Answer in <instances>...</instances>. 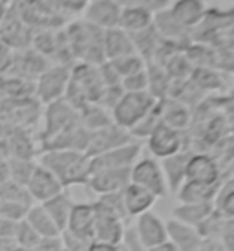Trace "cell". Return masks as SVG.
<instances>
[{"label":"cell","instance_id":"5bb4252c","mask_svg":"<svg viewBox=\"0 0 234 251\" xmlns=\"http://www.w3.org/2000/svg\"><path fill=\"white\" fill-rule=\"evenodd\" d=\"M84 22H88L95 28L108 31L119 28L121 21V7L112 0H88L84 6Z\"/></svg>","mask_w":234,"mask_h":251},{"label":"cell","instance_id":"8992f818","mask_svg":"<svg viewBox=\"0 0 234 251\" xmlns=\"http://www.w3.org/2000/svg\"><path fill=\"white\" fill-rule=\"evenodd\" d=\"M11 9L28 28L51 29L64 22L61 15H57L44 0H15Z\"/></svg>","mask_w":234,"mask_h":251},{"label":"cell","instance_id":"603a6c76","mask_svg":"<svg viewBox=\"0 0 234 251\" xmlns=\"http://www.w3.org/2000/svg\"><path fill=\"white\" fill-rule=\"evenodd\" d=\"M221 183H194V181H183V185L178 189L179 203H214L216 196L220 193Z\"/></svg>","mask_w":234,"mask_h":251},{"label":"cell","instance_id":"f6af8a7d","mask_svg":"<svg viewBox=\"0 0 234 251\" xmlns=\"http://www.w3.org/2000/svg\"><path fill=\"white\" fill-rule=\"evenodd\" d=\"M146 251H178V248H176L170 240H165V242L154 246V248H150V250H146Z\"/></svg>","mask_w":234,"mask_h":251},{"label":"cell","instance_id":"3957f363","mask_svg":"<svg viewBox=\"0 0 234 251\" xmlns=\"http://www.w3.org/2000/svg\"><path fill=\"white\" fill-rule=\"evenodd\" d=\"M104 90V84L99 75V68L92 64H77L71 68L70 74V83L64 94V99L68 101L73 108H81L90 103H97L101 94Z\"/></svg>","mask_w":234,"mask_h":251},{"label":"cell","instance_id":"4316f807","mask_svg":"<svg viewBox=\"0 0 234 251\" xmlns=\"http://www.w3.org/2000/svg\"><path fill=\"white\" fill-rule=\"evenodd\" d=\"M42 205H44V209L48 211V215L53 218V222L57 224V227L61 229V233H64V231H66V226H68L70 215H71V209H73V205H75L71 195L64 189L62 193L53 196L48 202H44Z\"/></svg>","mask_w":234,"mask_h":251},{"label":"cell","instance_id":"7402d4cb","mask_svg":"<svg viewBox=\"0 0 234 251\" xmlns=\"http://www.w3.org/2000/svg\"><path fill=\"white\" fill-rule=\"evenodd\" d=\"M103 50H104V59H106V61H116V59H121V57L136 53V48H134L130 33H126V31L121 28H114V29L104 31Z\"/></svg>","mask_w":234,"mask_h":251},{"label":"cell","instance_id":"30bf717a","mask_svg":"<svg viewBox=\"0 0 234 251\" xmlns=\"http://www.w3.org/2000/svg\"><path fill=\"white\" fill-rule=\"evenodd\" d=\"M94 213H95V226H94V240L110 242V244L121 246L124 237V220L116 213L104 209L103 205L92 202Z\"/></svg>","mask_w":234,"mask_h":251},{"label":"cell","instance_id":"60d3db41","mask_svg":"<svg viewBox=\"0 0 234 251\" xmlns=\"http://www.w3.org/2000/svg\"><path fill=\"white\" fill-rule=\"evenodd\" d=\"M172 0H139V6L145 7L146 11H150L152 15H158L161 11L170 9Z\"/></svg>","mask_w":234,"mask_h":251},{"label":"cell","instance_id":"83f0119b","mask_svg":"<svg viewBox=\"0 0 234 251\" xmlns=\"http://www.w3.org/2000/svg\"><path fill=\"white\" fill-rule=\"evenodd\" d=\"M154 24V15L146 11L141 6H130L121 9V21H119V28L124 29L126 33H139L143 29L150 28Z\"/></svg>","mask_w":234,"mask_h":251},{"label":"cell","instance_id":"7bdbcfd3","mask_svg":"<svg viewBox=\"0 0 234 251\" xmlns=\"http://www.w3.org/2000/svg\"><path fill=\"white\" fill-rule=\"evenodd\" d=\"M194 251H227L218 238H201V242Z\"/></svg>","mask_w":234,"mask_h":251},{"label":"cell","instance_id":"9a60e30c","mask_svg":"<svg viewBox=\"0 0 234 251\" xmlns=\"http://www.w3.org/2000/svg\"><path fill=\"white\" fill-rule=\"evenodd\" d=\"M26 189H28V193H29V196H31L33 203L48 202L53 196H57L59 193L64 191L59 178H57L53 173H49L46 167L39 165V163H37V167H35L31 178H29L28 183H26Z\"/></svg>","mask_w":234,"mask_h":251},{"label":"cell","instance_id":"e575fe53","mask_svg":"<svg viewBox=\"0 0 234 251\" xmlns=\"http://www.w3.org/2000/svg\"><path fill=\"white\" fill-rule=\"evenodd\" d=\"M39 240H41V235H39L26 220H21L19 226H17V231H15V238H13L15 244L33 250L35 246L39 244Z\"/></svg>","mask_w":234,"mask_h":251},{"label":"cell","instance_id":"ab89813d","mask_svg":"<svg viewBox=\"0 0 234 251\" xmlns=\"http://www.w3.org/2000/svg\"><path fill=\"white\" fill-rule=\"evenodd\" d=\"M33 251H64L62 235H59V237L41 238V240H39V244L33 248Z\"/></svg>","mask_w":234,"mask_h":251},{"label":"cell","instance_id":"484cf974","mask_svg":"<svg viewBox=\"0 0 234 251\" xmlns=\"http://www.w3.org/2000/svg\"><path fill=\"white\" fill-rule=\"evenodd\" d=\"M24 220L41 235V238L59 237V235H62L61 229L57 227V224L53 222V218L48 215V211L44 209L42 203H33L31 207H28Z\"/></svg>","mask_w":234,"mask_h":251},{"label":"cell","instance_id":"8fae6325","mask_svg":"<svg viewBox=\"0 0 234 251\" xmlns=\"http://www.w3.org/2000/svg\"><path fill=\"white\" fill-rule=\"evenodd\" d=\"M141 145L138 141H130L126 145L116 147L108 152L90 158L92 160V173L101 169H130L139 160Z\"/></svg>","mask_w":234,"mask_h":251},{"label":"cell","instance_id":"ee69618b","mask_svg":"<svg viewBox=\"0 0 234 251\" xmlns=\"http://www.w3.org/2000/svg\"><path fill=\"white\" fill-rule=\"evenodd\" d=\"M9 180V158L0 152V183Z\"/></svg>","mask_w":234,"mask_h":251},{"label":"cell","instance_id":"816d5d0a","mask_svg":"<svg viewBox=\"0 0 234 251\" xmlns=\"http://www.w3.org/2000/svg\"><path fill=\"white\" fill-rule=\"evenodd\" d=\"M119 251H128V250H124V248H123V246H121V250H119Z\"/></svg>","mask_w":234,"mask_h":251},{"label":"cell","instance_id":"bcb514c9","mask_svg":"<svg viewBox=\"0 0 234 251\" xmlns=\"http://www.w3.org/2000/svg\"><path fill=\"white\" fill-rule=\"evenodd\" d=\"M9 61H11L9 59V50L0 42V68H4L6 64H9Z\"/></svg>","mask_w":234,"mask_h":251},{"label":"cell","instance_id":"d590c367","mask_svg":"<svg viewBox=\"0 0 234 251\" xmlns=\"http://www.w3.org/2000/svg\"><path fill=\"white\" fill-rule=\"evenodd\" d=\"M163 123L172 128H178V130H183L188 123V112L183 108L181 105H176L172 108L168 106H163Z\"/></svg>","mask_w":234,"mask_h":251},{"label":"cell","instance_id":"ffe728a7","mask_svg":"<svg viewBox=\"0 0 234 251\" xmlns=\"http://www.w3.org/2000/svg\"><path fill=\"white\" fill-rule=\"evenodd\" d=\"M178 26L188 31L196 28L205 17V2L201 0H176L168 9Z\"/></svg>","mask_w":234,"mask_h":251},{"label":"cell","instance_id":"f1b7e54d","mask_svg":"<svg viewBox=\"0 0 234 251\" xmlns=\"http://www.w3.org/2000/svg\"><path fill=\"white\" fill-rule=\"evenodd\" d=\"M214 211V203H179L172 211V218L187 226L198 227Z\"/></svg>","mask_w":234,"mask_h":251},{"label":"cell","instance_id":"e0dca14e","mask_svg":"<svg viewBox=\"0 0 234 251\" xmlns=\"http://www.w3.org/2000/svg\"><path fill=\"white\" fill-rule=\"evenodd\" d=\"M94 226H95V213H94L92 202H75L64 233H68L83 242H92L94 240Z\"/></svg>","mask_w":234,"mask_h":251},{"label":"cell","instance_id":"2e32d148","mask_svg":"<svg viewBox=\"0 0 234 251\" xmlns=\"http://www.w3.org/2000/svg\"><path fill=\"white\" fill-rule=\"evenodd\" d=\"M185 181L194 183H221V169L216 158L205 152H192L187 163Z\"/></svg>","mask_w":234,"mask_h":251},{"label":"cell","instance_id":"4fadbf2b","mask_svg":"<svg viewBox=\"0 0 234 251\" xmlns=\"http://www.w3.org/2000/svg\"><path fill=\"white\" fill-rule=\"evenodd\" d=\"M130 141H134V138H132V134L128 130H124L121 126H117L116 123H112V125L104 126V128L95 130V132H90L86 154L90 158H94V156H99L103 152H108L116 147L126 145Z\"/></svg>","mask_w":234,"mask_h":251},{"label":"cell","instance_id":"f35d334b","mask_svg":"<svg viewBox=\"0 0 234 251\" xmlns=\"http://www.w3.org/2000/svg\"><path fill=\"white\" fill-rule=\"evenodd\" d=\"M220 242L227 251H234V218H225L220 231Z\"/></svg>","mask_w":234,"mask_h":251},{"label":"cell","instance_id":"d4e9b609","mask_svg":"<svg viewBox=\"0 0 234 251\" xmlns=\"http://www.w3.org/2000/svg\"><path fill=\"white\" fill-rule=\"evenodd\" d=\"M190 151H181V152L174 154L170 158H165L161 167H163V173H165L166 178V185H168V193H178V189L183 185L185 181V171H187V163H188V158H190Z\"/></svg>","mask_w":234,"mask_h":251},{"label":"cell","instance_id":"52a82bcc","mask_svg":"<svg viewBox=\"0 0 234 251\" xmlns=\"http://www.w3.org/2000/svg\"><path fill=\"white\" fill-rule=\"evenodd\" d=\"M70 74L71 68L66 64H57V66H49L37 77V84H35V92L42 103H53L59 99H64L66 88L70 83Z\"/></svg>","mask_w":234,"mask_h":251},{"label":"cell","instance_id":"1f68e13d","mask_svg":"<svg viewBox=\"0 0 234 251\" xmlns=\"http://www.w3.org/2000/svg\"><path fill=\"white\" fill-rule=\"evenodd\" d=\"M106 63H110V66L116 70L117 75L121 77V81H123L124 77H130V75H134V74L143 72L146 68L145 59L141 55H138V53L121 57V59H116V61H106Z\"/></svg>","mask_w":234,"mask_h":251},{"label":"cell","instance_id":"f546056e","mask_svg":"<svg viewBox=\"0 0 234 251\" xmlns=\"http://www.w3.org/2000/svg\"><path fill=\"white\" fill-rule=\"evenodd\" d=\"M79 121L90 132H95L99 128H104V126L114 123L110 112L103 108L101 105H97V103H90V105L81 106L79 108Z\"/></svg>","mask_w":234,"mask_h":251},{"label":"cell","instance_id":"74e56055","mask_svg":"<svg viewBox=\"0 0 234 251\" xmlns=\"http://www.w3.org/2000/svg\"><path fill=\"white\" fill-rule=\"evenodd\" d=\"M121 88L124 92H148V74H146V68L130 77H124L123 81H121Z\"/></svg>","mask_w":234,"mask_h":251},{"label":"cell","instance_id":"f907efd6","mask_svg":"<svg viewBox=\"0 0 234 251\" xmlns=\"http://www.w3.org/2000/svg\"><path fill=\"white\" fill-rule=\"evenodd\" d=\"M7 251H33V250H29V248H22V246H19V244H11L9 246V250Z\"/></svg>","mask_w":234,"mask_h":251},{"label":"cell","instance_id":"d6986e66","mask_svg":"<svg viewBox=\"0 0 234 251\" xmlns=\"http://www.w3.org/2000/svg\"><path fill=\"white\" fill-rule=\"evenodd\" d=\"M136 235H138L139 242L145 246L146 250H150L154 246L161 244L168 240V235H166V222H163L156 213H145L136 218V224L132 226Z\"/></svg>","mask_w":234,"mask_h":251},{"label":"cell","instance_id":"cb8c5ba5","mask_svg":"<svg viewBox=\"0 0 234 251\" xmlns=\"http://www.w3.org/2000/svg\"><path fill=\"white\" fill-rule=\"evenodd\" d=\"M166 235H168V240L178 248V251H194L201 242V237L196 227L178 222L174 218L166 222Z\"/></svg>","mask_w":234,"mask_h":251},{"label":"cell","instance_id":"d6a6232c","mask_svg":"<svg viewBox=\"0 0 234 251\" xmlns=\"http://www.w3.org/2000/svg\"><path fill=\"white\" fill-rule=\"evenodd\" d=\"M37 163L29 160V158H17V156H9V180L17 181L26 187L28 180L33 175Z\"/></svg>","mask_w":234,"mask_h":251},{"label":"cell","instance_id":"db71d44e","mask_svg":"<svg viewBox=\"0 0 234 251\" xmlns=\"http://www.w3.org/2000/svg\"><path fill=\"white\" fill-rule=\"evenodd\" d=\"M64 251H66V250H64Z\"/></svg>","mask_w":234,"mask_h":251},{"label":"cell","instance_id":"ba28073f","mask_svg":"<svg viewBox=\"0 0 234 251\" xmlns=\"http://www.w3.org/2000/svg\"><path fill=\"white\" fill-rule=\"evenodd\" d=\"M146 145L156 160H165L183 151V130L159 123L150 136L146 138Z\"/></svg>","mask_w":234,"mask_h":251},{"label":"cell","instance_id":"6da1fadb","mask_svg":"<svg viewBox=\"0 0 234 251\" xmlns=\"http://www.w3.org/2000/svg\"><path fill=\"white\" fill-rule=\"evenodd\" d=\"M39 165L53 173L64 189L86 185L92 176V160L86 152L79 151H46L41 156Z\"/></svg>","mask_w":234,"mask_h":251},{"label":"cell","instance_id":"ac0fdd59","mask_svg":"<svg viewBox=\"0 0 234 251\" xmlns=\"http://www.w3.org/2000/svg\"><path fill=\"white\" fill-rule=\"evenodd\" d=\"M31 28H28L24 22L19 19V15L13 9H7L4 21L0 22V42L9 48H26L31 42Z\"/></svg>","mask_w":234,"mask_h":251},{"label":"cell","instance_id":"c3c4849f","mask_svg":"<svg viewBox=\"0 0 234 251\" xmlns=\"http://www.w3.org/2000/svg\"><path fill=\"white\" fill-rule=\"evenodd\" d=\"M11 244H13V240H6V238H0V251H7Z\"/></svg>","mask_w":234,"mask_h":251},{"label":"cell","instance_id":"7c38bea8","mask_svg":"<svg viewBox=\"0 0 234 251\" xmlns=\"http://www.w3.org/2000/svg\"><path fill=\"white\" fill-rule=\"evenodd\" d=\"M130 169H101V171H94L88 183H86V187L97 196L110 195V193H123L126 185L130 183Z\"/></svg>","mask_w":234,"mask_h":251},{"label":"cell","instance_id":"7a4b0ae2","mask_svg":"<svg viewBox=\"0 0 234 251\" xmlns=\"http://www.w3.org/2000/svg\"><path fill=\"white\" fill-rule=\"evenodd\" d=\"M68 48L71 51V57L81 59V63L101 66L106 63L103 50V29L92 26L88 22H73L64 31Z\"/></svg>","mask_w":234,"mask_h":251},{"label":"cell","instance_id":"836d02e7","mask_svg":"<svg viewBox=\"0 0 234 251\" xmlns=\"http://www.w3.org/2000/svg\"><path fill=\"white\" fill-rule=\"evenodd\" d=\"M214 209L223 218H234V180L221 183L220 193L214 200Z\"/></svg>","mask_w":234,"mask_h":251},{"label":"cell","instance_id":"7dc6e473","mask_svg":"<svg viewBox=\"0 0 234 251\" xmlns=\"http://www.w3.org/2000/svg\"><path fill=\"white\" fill-rule=\"evenodd\" d=\"M112 2H116L121 9H123V7H130V6H139V0H112Z\"/></svg>","mask_w":234,"mask_h":251},{"label":"cell","instance_id":"277c9868","mask_svg":"<svg viewBox=\"0 0 234 251\" xmlns=\"http://www.w3.org/2000/svg\"><path fill=\"white\" fill-rule=\"evenodd\" d=\"M158 99L150 92H124L123 98L112 110V121L117 126L132 132L156 106Z\"/></svg>","mask_w":234,"mask_h":251},{"label":"cell","instance_id":"f5cc1de1","mask_svg":"<svg viewBox=\"0 0 234 251\" xmlns=\"http://www.w3.org/2000/svg\"><path fill=\"white\" fill-rule=\"evenodd\" d=\"M201 2H207V0H201Z\"/></svg>","mask_w":234,"mask_h":251},{"label":"cell","instance_id":"681fc988","mask_svg":"<svg viewBox=\"0 0 234 251\" xmlns=\"http://www.w3.org/2000/svg\"><path fill=\"white\" fill-rule=\"evenodd\" d=\"M7 4H4V2H0V22L4 21V17H6V13H7Z\"/></svg>","mask_w":234,"mask_h":251},{"label":"cell","instance_id":"4dcf8cb0","mask_svg":"<svg viewBox=\"0 0 234 251\" xmlns=\"http://www.w3.org/2000/svg\"><path fill=\"white\" fill-rule=\"evenodd\" d=\"M0 202L19 203V205H24V207H31L33 205V200L29 196L28 189L13 180H7L4 183H0Z\"/></svg>","mask_w":234,"mask_h":251},{"label":"cell","instance_id":"44dd1931","mask_svg":"<svg viewBox=\"0 0 234 251\" xmlns=\"http://www.w3.org/2000/svg\"><path fill=\"white\" fill-rule=\"evenodd\" d=\"M156 200L158 198L152 193H148L146 189L139 187L136 183H128L123 191V203L128 218H138V216L148 213L154 207Z\"/></svg>","mask_w":234,"mask_h":251},{"label":"cell","instance_id":"b9f144b4","mask_svg":"<svg viewBox=\"0 0 234 251\" xmlns=\"http://www.w3.org/2000/svg\"><path fill=\"white\" fill-rule=\"evenodd\" d=\"M17 226H19V222H15V220H9V218L0 216V238L13 240L15 231H17Z\"/></svg>","mask_w":234,"mask_h":251},{"label":"cell","instance_id":"5b68a950","mask_svg":"<svg viewBox=\"0 0 234 251\" xmlns=\"http://www.w3.org/2000/svg\"><path fill=\"white\" fill-rule=\"evenodd\" d=\"M130 183L146 189L156 198H165L168 195V185L163 167L156 158H141L130 169Z\"/></svg>","mask_w":234,"mask_h":251},{"label":"cell","instance_id":"9c48e42d","mask_svg":"<svg viewBox=\"0 0 234 251\" xmlns=\"http://www.w3.org/2000/svg\"><path fill=\"white\" fill-rule=\"evenodd\" d=\"M79 110L70 105L66 99H59L48 105L46 112V132L44 140L49 141L57 138L59 134L70 130L71 126L79 125Z\"/></svg>","mask_w":234,"mask_h":251},{"label":"cell","instance_id":"8d00e7d4","mask_svg":"<svg viewBox=\"0 0 234 251\" xmlns=\"http://www.w3.org/2000/svg\"><path fill=\"white\" fill-rule=\"evenodd\" d=\"M95 203L99 205H103L104 209L112 211V213H116L117 216H121L123 220H126L128 216H126V211H124V203H123V193H110V195H101L97 196Z\"/></svg>","mask_w":234,"mask_h":251}]
</instances>
